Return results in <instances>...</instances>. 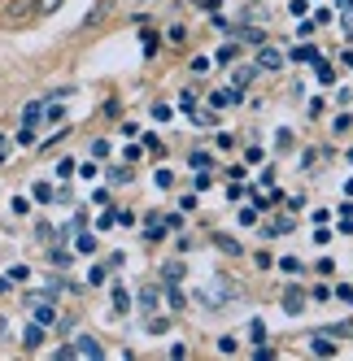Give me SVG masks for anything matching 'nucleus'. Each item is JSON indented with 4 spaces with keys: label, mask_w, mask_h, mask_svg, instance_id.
I'll use <instances>...</instances> for the list:
<instances>
[{
    "label": "nucleus",
    "mask_w": 353,
    "mask_h": 361,
    "mask_svg": "<svg viewBox=\"0 0 353 361\" xmlns=\"http://www.w3.org/2000/svg\"><path fill=\"white\" fill-rule=\"evenodd\" d=\"M35 13V5H31V0H13V5L5 9V18H0V22H5V27H22V22H27Z\"/></svg>",
    "instance_id": "1"
},
{
    "label": "nucleus",
    "mask_w": 353,
    "mask_h": 361,
    "mask_svg": "<svg viewBox=\"0 0 353 361\" xmlns=\"http://www.w3.org/2000/svg\"><path fill=\"white\" fill-rule=\"evenodd\" d=\"M74 357H88V361H96V357H105V348H100V340H92V335H74Z\"/></svg>",
    "instance_id": "2"
},
{
    "label": "nucleus",
    "mask_w": 353,
    "mask_h": 361,
    "mask_svg": "<svg viewBox=\"0 0 353 361\" xmlns=\"http://www.w3.org/2000/svg\"><path fill=\"white\" fill-rule=\"evenodd\" d=\"M280 66H284V53H280V48L258 44V70H280Z\"/></svg>",
    "instance_id": "3"
},
{
    "label": "nucleus",
    "mask_w": 353,
    "mask_h": 361,
    "mask_svg": "<svg viewBox=\"0 0 353 361\" xmlns=\"http://www.w3.org/2000/svg\"><path fill=\"white\" fill-rule=\"evenodd\" d=\"M35 322L48 331V326H57V309H53V300H35Z\"/></svg>",
    "instance_id": "4"
},
{
    "label": "nucleus",
    "mask_w": 353,
    "mask_h": 361,
    "mask_svg": "<svg viewBox=\"0 0 353 361\" xmlns=\"http://www.w3.org/2000/svg\"><path fill=\"white\" fill-rule=\"evenodd\" d=\"M109 300H114V314H131V292L127 288H109Z\"/></svg>",
    "instance_id": "5"
},
{
    "label": "nucleus",
    "mask_w": 353,
    "mask_h": 361,
    "mask_svg": "<svg viewBox=\"0 0 353 361\" xmlns=\"http://www.w3.org/2000/svg\"><path fill=\"white\" fill-rule=\"evenodd\" d=\"M301 309H306V292H301V288H288V292H284V314H301Z\"/></svg>",
    "instance_id": "6"
},
{
    "label": "nucleus",
    "mask_w": 353,
    "mask_h": 361,
    "mask_svg": "<svg viewBox=\"0 0 353 361\" xmlns=\"http://www.w3.org/2000/svg\"><path fill=\"white\" fill-rule=\"evenodd\" d=\"M31 200H35V204H53V200H57L53 183H44V178H40V183H31Z\"/></svg>",
    "instance_id": "7"
},
{
    "label": "nucleus",
    "mask_w": 353,
    "mask_h": 361,
    "mask_svg": "<svg viewBox=\"0 0 353 361\" xmlns=\"http://www.w3.org/2000/svg\"><path fill=\"white\" fill-rule=\"evenodd\" d=\"M184 274H188L184 262H166V266H162V283H166V288H170V283H184Z\"/></svg>",
    "instance_id": "8"
},
{
    "label": "nucleus",
    "mask_w": 353,
    "mask_h": 361,
    "mask_svg": "<svg viewBox=\"0 0 353 361\" xmlns=\"http://www.w3.org/2000/svg\"><path fill=\"white\" fill-rule=\"evenodd\" d=\"M310 348H314V357H336V353H340V348H336V340H327V335H314Z\"/></svg>",
    "instance_id": "9"
},
{
    "label": "nucleus",
    "mask_w": 353,
    "mask_h": 361,
    "mask_svg": "<svg viewBox=\"0 0 353 361\" xmlns=\"http://www.w3.org/2000/svg\"><path fill=\"white\" fill-rule=\"evenodd\" d=\"M44 344V326L40 322H31L27 331H22V348H40Z\"/></svg>",
    "instance_id": "10"
},
{
    "label": "nucleus",
    "mask_w": 353,
    "mask_h": 361,
    "mask_svg": "<svg viewBox=\"0 0 353 361\" xmlns=\"http://www.w3.org/2000/svg\"><path fill=\"white\" fill-rule=\"evenodd\" d=\"M144 331H148V335H166V331H170V318H166V314H148Z\"/></svg>",
    "instance_id": "11"
},
{
    "label": "nucleus",
    "mask_w": 353,
    "mask_h": 361,
    "mask_svg": "<svg viewBox=\"0 0 353 361\" xmlns=\"http://www.w3.org/2000/svg\"><path fill=\"white\" fill-rule=\"evenodd\" d=\"M314 74H318V83H323V87H332V83H336V70H332V61H323V57L314 61Z\"/></svg>",
    "instance_id": "12"
},
{
    "label": "nucleus",
    "mask_w": 353,
    "mask_h": 361,
    "mask_svg": "<svg viewBox=\"0 0 353 361\" xmlns=\"http://www.w3.org/2000/svg\"><path fill=\"white\" fill-rule=\"evenodd\" d=\"M105 178H109L114 188H122V183H131V161H127V166H109V174H105Z\"/></svg>",
    "instance_id": "13"
},
{
    "label": "nucleus",
    "mask_w": 353,
    "mask_h": 361,
    "mask_svg": "<svg viewBox=\"0 0 353 361\" xmlns=\"http://www.w3.org/2000/svg\"><path fill=\"white\" fill-rule=\"evenodd\" d=\"M292 226H297V218H275V222L266 226V240H275V235H288Z\"/></svg>",
    "instance_id": "14"
},
{
    "label": "nucleus",
    "mask_w": 353,
    "mask_h": 361,
    "mask_svg": "<svg viewBox=\"0 0 353 361\" xmlns=\"http://www.w3.org/2000/svg\"><path fill=\"white\" fill-rule=\"evenodd\" d=\"M70 257H74V252H70V248H61V244H53V248H48V262H53L57 270H66V266H70Z\"/></svg>",
    "instance_id": "15"
},
{
    "label": "nucleus",
    "mask_w": 353,
    "mask_h": 361,
    "mask_svg": "<svg viewBox=\"0 0 353 361\" xmlns=\"http://www.w3.org/2000/svg\"><path fill=\"white\" fill-rule=\"evenodd\" d=\"M40 118H44V100H31V105L22 109V126H35Z\"/></svg>",
    "instance_id": "16"
},
{
    "label": "nucleus",
    "mask_w": 353,
    "mask_h": 361,
    "mask_svg": "<svg viewBox=\"0 0 353 361\" xmlns=\"http://www.w3.org/2000/svg\"><path fill=\"white\" fill-rule=\"evenodd\" d=\"M288 57H292V61H301V66H306V61H318V48H310V44H297V48H292Z\"/></svg>",
    "instance_id": "17"
},
{
    "label": "nucleus",
    "mask_w": 353,
    "mask_h": 361,
    "mask_svg": "<svg viewBox=\"0 0 353 361\" xmlns=\"http://www.w3.org/2000/svg\"><path fill=\"white\" fill-rule=\"evenodd\" d=\"M157 300H162V292H157V288H144V292H140V305L148 309V314H157Z\"/></svg>",
    "instance_id": "18"
},
{
    "label": "nucleus",
    "mask_w": 353,
    "mask_h": 361,
    "mask_svg": "<svg viewBox=\"0 0 353 361\" xmlns=\"http://www.w3.org/2000/svg\"><path fill=\"white\" fill-rule=\"evenodd\" d=\"M157 48H162V35L157 31H144V57H157Z\"/></svg>",
    "instance_id": "19"
},
{
    "label": "nucleus",
    "mask_w": 353,
    "mask_h": 361,
    "mask_svg": "<svg viewBox=\"0 0 353 361\" xmlns=\"http://www.w3.org/2000/svg\"><path fill=\"white\" fill-rule=\"evenodd\" d=\"M214 61H218V66H232V61H236V39H232V44H222L218 53H214Z\"/></svg>",
    "instance_id": "20"
},
{
    "label": "nucleus",
    "mask_w": 353,
    "mask_h": 361,
    "mask_svg": "<svg viewBox=\"0 0 353 361\" xmlns=\"http://www.w3.org/2000/svg\"><path fill=\"white\" fill-rule=\"evenodd\" d=\"M74 248H79V252H96V235H92V231H79V244H74Z\"/></svg>",
    "instance_id": "21"
},
{
    "label": "nucleus",
    "mask_w": 353,
    "mask_h": 361,
    "mask_svg": "<svg viewBox=\"0 0 353 361\" xmlns=\"http://www.w3.org/2000/svg\"><path fill=\"white\" fill-rule=\"evenodd\" d=\"M166 296H170V309H184V305H188V296L179 292V283H170V288H166Z\"/></svg>",
    "instance_id": "22"
},
{
    "label": "nucleus",
    "mask_w": 353,
    "mask_h": 361,
    "mask_svg": "<svg viewBox=\"0 0 353 361\" xmlns=\"http://www.w3.org/2000/svg\"><path fill=\"white\" fill-rule=\"evenodd\" d=\"M249 340H253V344H262V340H266V322H262V318L249 322Z\"/></svg>",
    "instance_id": "23"
},
{
    "label": "nucleus",
    "mask_w": 353,
    "mask_h": 361,
    "mask_svg": "<svg viewBox=\"0 0 353 361\" xmlns=\"http://www.w3.org/2000/svg\"><path fill=\"white\" fill-rule=\"evenodd\" d=\"M236 222L240 226H258V209H253V204H244V209L236 214Z\"/></svg>",
    "instance_id": "24"
},
{
    "label": "nucleus",
    "mask_w": 353,
    "mask_h": 361,
    "mask_svg": "<svg viewBox=\"0 0 353 361\" xmlns=\"http://www.w3.org/2000/svg\"><path fill=\"white\" fill-rule=\"evenodd\" d=\"M105 279H109V266H92V270H88V283H92V288H100Z\"/></svg>",
    "instance_id": "25"
},
{
    "label": "nucleus",
    "mask_w": 353,
    "mask_h": 361,
    "mask_svg": "<svg viewBox=\"0 0 353 361\" xmlns=\"http://www.w3.org/2000/svg\"><path fill=\"white\" fill-rule=\"evenodd\" d=\"M31 5H35V13H57L66 0H31Z\"/></svg>",
    "instance_id": "26"
},
{
    "label": "nucleus",
    "mask_w": 353,
    "mask_h": 361,
    "mask_svg": "<svg viewBox=\"0 0 353 361\" xmlns=\"http://www.w3.org/2000/svg\"><path fill=\"white\" fill-rule=\"evenodd\" d=\"M214 244H218L222 252H232V257H236V252H244V248H240V244H236L232 235H214Z\"/></svg>",
    "instance_id": "27"
},
{
    "label": "nucleus",
    "mask_w": 353,
    "mask_h": 361,
    "mask_svg": "<svg viewBox=\"0 0 353 361\" xmlns=\"http://www.w3.org/2000/svg\"><path fill=\"white\" fill-rule=\"evenodd\" d=\"M109 157V140H92V161H105Z\"/></svg>",
    "instance_id": "28"
},
{
    "label": "nucleus",
    "mask_w": 353,
    "mask_h": 361,
    "mask_svg": "<svg viewBox=\"0 0 353 361\" xmlns=\"http://www.w3.org/2000/svg\"><path fill=\"white\" fill-rule=\"evenodd\" d=\"M105 9H109V0H100V5H96V9H92L88 18H83V27H96V22H100V18H105Z\"/></svg>",
    "instance_id": "29"
},
{
    "label": "nucleus",
    "mask_w": 353,
    "mask_h": 361,
    "mask_svg": "<svg viewBox=\"0 0 353 361\" xmlns=\"http://www.w3.org/2000/svg\"><path fill=\"white\" fill-rule=\"evenodd\" d=\"M188 118H192V126H218V114H196V109H192Z\"/></svg>",
    "instance_id": "30"
},
{
    "label": "nucleus",
    "mask_w": 353,
    "mask_h": 361,
    "mask_svg": "<svg viewBox=\"0 0 353 361\" xmlns=\"http://www.w3.org/2000/svg\"><path fill=\"white\" fill-rule=\"evenodd\" d=\"M218 353H240V340H236V335H222V340H218Z\"/></svg>",
    "instance_id": "31"
},
{
    "label": "nucleus",
    "mask_w": 353,
    "mask_h": 361,
    "mask_svg": "<svg viewBox=\"0 0 353 361\" xmlns=\"http://www.w3.org/2000/svg\"><path fill=\"white\" fill-rule=\"evenodd\" d=\"M280 270H284V274H297V270H301V257H292V252L280 257Z\"/></svg>",
    "instance_id": "32"
},
{
    "label": "nucleus",
    "mask_w": 353,
    "mask_h": 361,
    "mask_svg": "<svg viewBox=\"0 0 353 361\" xmlns=\"http://www.w3.org/2000/svg\"><path fill=\"white\" fill-rule=\"evenodd\" d=\"M114 214H118V209H105V214H100V218H96V231H109V226H118V218H114Z\"/></svg>",
    "instance_id": "33"
},
{
    "label": "nucleus",
    "mask_w": 353,
    "mask_h": 361,
    "mask_svg": "<svg viewBox=\"0 0 353 361\" xmlns=\"http://www.w3.org/2000/svg\"><path fill=\"white\" fill-rule=\"evenodd\" d=\"M210 166H214L210 152H192V170H210Z\"/></svg>",
    "instance_id": "34"
},
{
    "label": "nucleus",
    "mask_w": 353,
    "mask_h": 361,
    "mask_svg": "<svg viewBox=\"0 0 353 361\" xmlns=\"http://www.w3.org/2000/svg\"><path fill=\"white\" fill-rule=\"evenodd\" d=\"M153 118H157V122H170V118H174V109L166 105V100H157V105H153Z\"/></svg>",
    "instance_id": "35"
},
{
    "label": "nucleus",
    "mask_w": 353,
    "mask_h": 361,
    "mask_svg": "<svg viewBox=\"0 0 353 361\" xmlns=\"http://www.w3.org/2000/svg\"><path fill=\"white\" fill-rule=\"evenodd\" d=\"M153 183L166 192V188H174V174H170V170H157V174H153Z\"/></svg>",
    "instance_id": "36"
},
{
    "label": "nucleus",
    "mask_w": 353,
    "mask_h": 361,
    "mask_svg": "<svg viewBox=\"0 0 353 361\" xmlns=\"http://www.w3.org/2000/svg\"><path fill=\"white\" fill-rule=\"evenodd\" d=\"M210 105H214V109H227V105H232V92H214Z\"/></svg>",
    "instance_id": "37"
},
{
    "label": "nucleus",
    "mask_w": 353,
    "mask_h": 361,
    "mask_svg": "<svg viewBox=\"0 0 353 361\" xmlns=\"http://www.w3.org/2000/svg\"><path fill=\"white\" fill-rule=\"evenodd\" d=\"M288 13H292V18H306V13H310V0H292Z\"/></svg>",
    "instance_id": "38"
},
{
    "label": "nucleus",
    "mask_w": 353,
    "mask_h": 361,
    "mask_svg": "<svg viewBox=\"0 0 353 361\" xmlns=\"http://www.w3.org/2000/svg\"><path fill=\"white\" fill-rule=\"evenodd\" d=\"M144 148H148V152H157V157H166V148H162L157 135H144Z\"/></svg>",
    "instance_id": "39"
},
{
    "label": "nucleus",
    "mask_w": 353,
    "mask_h": 361,
    "mask_svg": "<svg viewBox=\"0 0 353 361\" xmlns=\"http://www.w3.org/2000/svg\"><path fill=\"white\" fill-rule=\"evenodd\" d=\"M27 279H31L27 266H13V270H9V283H27Z\"/></svg>",
    "instance_id": "40"
},
{
    "label": "nucleus",
    "mask_w": 353,
    "mask_h": 361,
    "mask_svg": "<svg viewBox=\"0 0 353 361\" xmlns=\"http://www.w3.org/2000/svg\"><path fill=\"white\" fill-rule=\"evenodd\" d=\"M13 214L27 218V214H31V200H27V196H13Z\"/></svg>",
    "instance_id": "41"
},
{
    "label": "nucleus",
    "mask_w": 353,
    "mask_h": 361,
    "mask_svg": "<svg viewBox=\"0 0 353 361\" xmlns=\"http://www.w3.org/2000/svg\"><path fill=\"white\" fill-rule=\"evenodd\" d=\"M74 170H79V174L88 178V183H92V178H96V174H100V170H96V161H83V166H74Z\"/></svg>",
    "instance_id": "42"
},
{
    "label": "nucleus",
    "mask_w": 353,
    "mask_h": 361,
    "mask_svg": "<svg viewBox=\"0 0 353 361\" xmlns=\"http://www.w3.org/2000/svg\"><path fill=\"white\" fill-rule=\"evenodd\" d=\"M253 74L258 70H236V87H249V83H253Z\"/></svg>",
    "instance_id": "43"
},
{
    "label": "nucleus",
    "mask_w": 353,
    "mask_h": 361,
    "mask_svg": "<svg viewBox=\"0 0 353 361\" xmlns=\"http://www.w3.org/2000/svg\"><path fill=\"white\" fill-rule=\"evenodd\" d=\"M57 174L70 178V174H74V157H61V161H57Z\"/></svg>",
    "instance_id": "44"
},
{
    "label": "nucleus",
    "mask_w": 353,
    "mask_h": 361,
    "mask_svg": "<svg viewBox=\"0 0 353 361\" xmlns=\"http://www.w3.org/2000/svg\"><path fill=\"white\" fill-rule=\"evenodd\" d=\"M166 39H170V44H184V39H188V31H184V27H170V31H166Z\"/></svg>",
    "instance_id": "45"
},
{
    "label": "nucleus",
    "mask_w": 353,
    "mask_h": 361,
    "mask_svg": "<svg viewBox=\"0 0 353 361\" xmlns=\"http://www.w3.org/2000/svg\"><path fill=\"white\" fill-rule=\"evenodd\" d=\"M179 109H184V114H192V109H196V96H192V92H184V96H179Z\"/></svg>",
    "instance_id": "46"
},
{
    "label": "nucleus",
    "mask_w": 353,
    "mask_h": 361,
    "mask_svg": "<svg viewBox=\"0 0 353 361\" xmlns=\"http://www.w3.org/2000/svg\"><path fill=\"white\" fill-rule=\"evenodd\" d=\"M166 231H184V214H166Z\"/></svg>",
    "instance_id": "47"
},
{
    "label": "nucleus",
    "mask_w": 353,
    "mask_h": 361,
    "mask_svg": "<svg viewBox=\"0 0 353 361\" xmlns=\"http://www.w3.org/2000/svg\"><path fill=\"white\" fill-rule=\"evenodd\" d=\"M336 296H340L345 305H353V288H349V283H336Z\"/></svg>",
    "instance_id": "48"
},
{
    "label": "nucleus",
    "mask_w": 353,
    "mask_h": 361,
    "mask_svg": "<svg viewBox=\"0 0 353 361\" xmlns=\"http://www.w3.org/2000/svg\"><path fill=\"white\" fill-rule=\"evenodd\" d=\"M244 161L249 166H262V148H244Z\"/></svg>",
    "instance_id": "49"
},
{
    "label": "nucleus",
    "mask_w": 353,
    "mask_h": 361,
    "mask_svg": "<svg viewBox=\"0 0 353 361\" xmlns=\"http://www.w3.org/2000/svg\"><path fill=\"white\" fill-rule=\"evenodd\" d=\"M196 174V192H205L210 188V170H192Z\"/></svg>",
    "instance_id": "50"
},
{
    "label": "nucleus",
    "mask_w": 353,
    "mask_h": 361,
    "mask_svg": "<svg viewBox=\"0 0 353 361\" xmlns=\"http://www.w3.org/2000/svg\"><path fill=\"white\" fill-rule=\"evenodd\" d=\"M196 9H205V13H218V9H222V0H196Z\"/></svg>",
    "instance_id": "51"
},
{
    "label": "nucleus",
    "mask_w": 353,
    "mask_h": 361,
    "mask_svg": "<svg viewBox=\"0 0 353 361\" xmlns=\"http://www.w3.org/2000/svg\"><path fill=\"white\" fill-rule=\"evenodd\" d=\"M18 144H35V126H22V131H18Z\"/></svg>",
    "instance_id": "52"
},
{
    "label": "nucleus",
    "mask_w": 353,
    "mask_h": 361,
    "mask_svg": "<svg viewBox=\"0 0 353 361\" xmlns=\"http://www.w3.org/2000/svg\"><path fill=\"white\" fill-rule=\"evenodd\" d=\"M314 244H332V231H327V222H323V226L314 231Z\"/></svg>",
    "instance_id": "53"
},
{
    "label": "nucleus",
    "mask_w": 353,
    "mask_h": 361,
    "mask_svg": "<svg viewBox=\"0 0 353 361\" xmlns=\"http://www.w3.org/2000/svg\"><path fill=\"white\" fill-rule=\"evenodd\" d=\"M210 70V57H192V74H205Z\"/></svg>",
    "instance_id": "54"
},
{
    "label": "nucleus",
    "mask_w": 353,
    "mask_h": 361,
    "mask_svg": "<svg viewBox=\"0 0 353 361\" xmlns=\"http://www.w3.org/2000/svg\"><path fill=\"white\" fill-rule=\"evenodd\" d=\"M9 292V274H0V296H5Z\"/></svg>",
    "instance_id": "55"
},
{
    "label": "nucleus",
    "mask_w": 353,
    "mask_h": 361,
    "mask_svg": "<svg viewBox=\"0 0 353 361\" xmlns=\"http://www.w3.org/2000/svg\"><path fill=\"white\" fill-rule=\"evenodd\" d=\"M340 5H345V9H349V5H353V0H340Z\"/></svg>",
    "instance_id": "56"
},
{
    "label": "nucleus",
    "mask_w": 353,
    "mask_h": 361,
    "mask_svg": "<svg viewBox=\"0 0 353 361\" xmlns=\"http://www.w3.org/2000/svg\"><path fill=\"white\" fill-rule=\"evenodd\" d=\"M345 157H349V161H353V148H349V152H345Z\"/></svg>",
    "instance_id": "57"
},
{
    "label": "nucleus",
    "mask_w": 353,
    "mask_h": 361,
    "mask_svg": "<svg viewBox=\"0 0 353 361\" xmlns=\"http://www.w3.org/2000/svg\"><path fill=\"white\" fill-rule=\"evenodd\" d=\"M0 144H5V140H0Z\"/></svg>",
    "instance_id": "58"
}]
</instances>
